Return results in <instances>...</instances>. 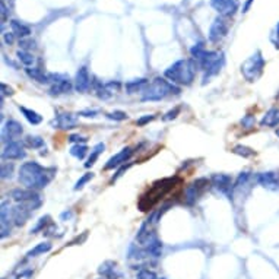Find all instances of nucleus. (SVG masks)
Returning a JSON list of instances; mask_svg holds the SVG:
<instances>
[{
    "instance_id": "40",
    "label": "nucleus",
    "mask_w": 279,
    "mask_h": 279,
    "mask_svg": "<svg viewBox=\"0 0 279 279\" xmlns=\"http://www.w3.org/2000/svg\"><path fill=\"white\" fill-rule=\"evenodd\" d=\"M138 279H158L156 274L154 270H149V269H142L139 270L138 274Z\"/></svg>"
},
{
    "instance_id": "47",
    "label": "nucleus",
    "mask_w": 279,
    "mask_h": 279,
    "mask_svg": "<svg viewBox=\"0 0 279 279\" xmlns=\"http://www.w3.org/2000/svg\"><path fill=\"white\" fill-rule=\"evenodd\" d=\"M0 88H2V96H4V95L12 96V95H14V88H12V86H8L6 84H2Z\"/></svg>"
},
{
    "instance_id": "26",
    "label": "nucleus",
    "mask_w": 279,
    "mask_h": 279,
    "mask_svg": "<svg viewBox=\"0 0 279 279\" xmlns=\"http://www.w3.org/2000/svg\"><path fill=\"white\" fill-rule=\"evenodd\" d=\"M98 272H100V275H102L104 278L107 279L118 278V274H117V270H116V263H114V262L108 260L106 262V263H102V264L100 266Z\"/></svg>"
},
{
    "instance_id": "53",
    "label": "nucleus",
    "mask_w": 279,
    "mask_h": 279,
    "mask_svg": "<svg viewBox=\"0 0 279 279\" xmlns=\"http://www.w3.org/2000/svg\"><path fill=\"white\" fill-rule=\"evenodd\" d=\"M254 0H247L246 3H244V6H242V14H246V12H248V9H250V6H252V3H253Z\"/></svg>"
},
{
    "instance_id": "23",
    "label": "nucleus",
    "mask_w": 279,
    "mask_h": 279,
    "mask_svg": "<svg viewBox=\"0 0 279 279\" xmlns=\"http://www.w3.org/2000/svg\"><path fill=\"white\" fill-rule=\"evenodd\" d=\"M260 126L262 128H276V126H279V108L274 107V108L268 110L260 120Z\"/></svg>"
},
{
    "instance_id": "2",
    "label": "nucleus",
    "mask_w": 279,
    "mask_h": 279,
    "mask_svg": "<svg viewBox=\"0 0 279 279\" xmlns=\"http://www.w3.org/2000/svg\"><path fill=\"white\" fill-rule=\"evenodd\" d=\"M199 63L194 58H187V60H178L174 64H171L166 70V78L174 85H184L188 86L193 84L196 72H198Z\"/></svg>"
},
{
    "instance_id": "34",
    "label": "nucleus",
    "mask_w": 279,
    "mask_h": 279,
    "mask_svg": "<svg viewBox=\"0 0 279 279\" xmlns=\"http://www.w3.org/2000/svg\"><path fill=\"white\" fill-rule=\"evenodd\" d=\"M208 52L205 48V44L204 42H198V44H194L192 48H190V54H192V57L196 60V62H199L202 57L205 56V53Z\"/></svg>"
},
{
    "instance_id": "36",
    "label": "nucleus",
    "mask_w": 279,
    "mask_h": 279,
    "mask_svg": "<svg viewBox=\"0 0 279 279\" xmlns=\"http://www.w3.org/2000/svg\"><path fill=\"white\" fill-rule=\"evenodd\" d=\"M52 221V218L48 216V215H46V216H41L40 220H38L37 225L34 226V228H31V234H36L38 231H41V230H44L48 224Z\"/></svg>"
},
{
    "instance_id": "13",
    "label": "nucleus",
    "mask_w": 279,
    "mask_h": 279,
    "mask_svg": "<svg viewBox=\"0 0 279 279\" xmlns=\"http://www.w3.org/2000/svg\"><path fill=\"white\" fill-rule=\"evenodd\" d=\"M226 34H228V24H226V20L222 16L215 19L212 22L210 28H209V41L210 42H220L222 38L226 37Z\"/></svg>"
},
{
    "instance_id": "29",
    "label": "nucleus",
    "mask_w": 279,
    "mask_h": 279,
    "mask_svg": "<svg viewBox=\"0 0 279 279\" xmlns=\"http://www.w3.org/2000/svg\"><path fill=\"white\" fill-rule=\"evenodd\" d=\"M52 242H40V244H37L34 248H31L28 253H26V256L28 258H37V256H40V254H44V253H48L50 250H52Z\"/></svg>"
},
{
    "instance_id": "19",
    "label": "nucleus",
    "mask_w": 279,
    "mask_h": 279,
    "mask_svg": "<svg viewBox=\"0 0 279 279\" xmlns=\"http://www.w3.org/2000/svg\"><path fill=\"white\" fill-rule=\"evenodd\" d=\"M22 132H24L22 124L19 122H16V120L10 118V120L6 122V124L3 128V139H4V142L6 140L15 142V140H18L19 138H20Z\"/></svg>"
},
{
    "instance_id": "10",
    "label": "nucleus",
    "mask_w": 279,
    "mask_h": 279,
    "mask_svg": "<svg viewBox=\"0 0 279 279\" xmlns=\"http://www.w3.org/2000/svg\"><path fill=\"white\" fill-rule=\"evenodd\" d=\"M210 6L222 16L230 18L234 16L238 10V2L237 0H210Z\"/></svg>"
},
{
    "instance_id": "20",
    "label": "nucleus",
    "mask_w": 279,
    "mask_h": 279,
    "mask_svg": "<svg viewBox=\"0 0 279 279\" xmlns=\"http://www.w3.org/2000/svg\"><path fill=\"white\" fill-rule=\"evenodd\" d=\"M10 198H12L16 204H26V202H32V200H36V199H41L37 190H31V188H26V187L12 190V192H10Z\"/></svg>"
},
{
    "instance_id": "17",
    "label": "nucleus",
    "mask_w": 279,
    "mask_h": 279,
    "mask_svg": "<svg viewBox=\"0 0 279 279\" xmlns=\"http://www.w3.org/2000/svg\"><path fill=\"white\" fill-rule=\"evenodd\" d=\"M74 90L78 92H86L91 85H92V80H91V76H90V72L85 66L79 68L78 72H76V76H74Z\"/></svg>"
},
{
    "instance_id": "43",
    "label": "nucleus",
    "mask_w": 279,
    "mask_h": 279,
    "mask_svg": "<svg viewBox=\"0 0 279 279\" xmlns=\"http://www.w3.org/2000/svg\"><path fill=\"white\" fill-rule=\"evenodd\" d=\"M154 118H155V116H154V114H146V116H142L140 118H138V120H136V124H138L139 128H142V126L148 124L149 122H152Z\"/></svg>"
},
{
    "instance_id": "5",
    "label": "nucleus",
    "mask_w": 279,
    "mask_h": 279,
    "mask_svg": "<svg viewBox=\"0 0 279 279\" xmlns=\"http://www.w3.org/2000/svg\"><path fill=\"white\" fill-rule=\"evenodd\" d=\"M198 63L204 70V84H206L212 76L221 72L224 66V54L220 52H206L205 56Z\"/></svg>"
},
{
    "instance_id": "52",
    "label": "nucleus",
    "mask_w": 279,
    "mask_h": 279,
    "mask_svg": "<svg viewBox=\"0 0 279 279\" xmlns=\"http://www.w3.org/2000/svg\"><path fill=\"white\" fill-rule=\"evenodd\" d=\"M32 270H26V272H22V274H19L18 275V279H30L32 276Z\"/></svg>"
},
{
    "instance_id": "11",
    "label": "nucleus",
    "mask_w": 279,
    "mask_h": 279,
    "mask_svg": "<svg viewBox=\"0 0 279 279\" xmlns=\"http://www.w3.org/2000/svg\"><path fill=\"white\" fill-rule=\"evenodd\" d=\"M209 180H210V184L215 187L218 192L224 193V194L231 196V193L234 192L232 178L228 174H224V172H221V174H214Z\"/></svg>"
},
{
    "instance_id": "41",
    "label": "nucleus",
    "mask_w": 279,
    "mask_h": 279,
    "mask_svg": "<svg viewBox=\"0 0 279 279\" xmlns=\"http://www.w3.org/2000/svg\"><path fill=\"white\" fill-rule=\"evenodd\" d=\"M180 112H182V107H174L172 110H170L168 112H166L164 114V117H162V120L164 122H170V120H174L178 114H180Z\"/></svg>"
},
{
    "instance_id": "7",
    "label": "nucleus",
    "mask_w": 279,
    "mask_h": 279,
    "mask_svg": "<svg viewBox=\"0 0 279 279\" xmlns=\"http://www.w3.org/2000/svg\"><path fill=\"white\" fill-rule=\"evenodd\" d=\"M209 184H210V180H208L205 177L198 178L192 184H188L186 187V190H184V202H186V205H194L199 200V198L204 194V192L208 188Z\"/></svg>"
},
{
    "instance_id": "32",
    "label": "nucleus",
    "mask_w": 279,
    "mask_h": 279,
    "mask_svg": "<svg viewBox=\"0 0 279 279\" xmlns=\"http://www.w3.org/2000/svg\"><path fill=\"white\" fill-rule=\"evenodd\" d=\"M16 56H18L19 62L22 64H25L26 68H31L34 64V62H36V57L32 56L30 52H26V50H18Z\"/></svg>"
},
{
    "instance_id": "37",
    "label": "nucleus",
    "mask_w": 279,
    "mask_h": 279,
    "mask_svg": "<svg viewBox=\"0 0 279 279\" xmlns=\"http://www.w3.org/2000/svg\"><path fill=\"white\" fill-rule=\"evenodd\" d=\"M106 116H107V118H110V120H114V122H123V120H128V118H129V116H128L126 112H120V110H116V112H107Z\"/></svg>"
},
{
    "instance_id": "18",
    "label": "nucleus",
    "mask_w": 279,
    "mask_h": 279,
    "mask_svg": "<svg viewBox=\"0 0 279 279\" xmlns=\"http://www.w3.org/2000/svg\"><path fill=\"white\" fill-rule=\"evenodd\" d=\"M133 155V149L132 148H123L120 152H117L116 155H112V158L107 161V164L104 166V170H114L117 167H122L124 166Z\"/></svg>"
},
{
    "instance_id": "35",
    "label": "nucleus",
    "mask_w": 279,
    "mask_h": 279,
    "mask_svg": "<svg viewBox=\"0 0 279 279\" xmlns=\"http://www.w3.org/2000/svg\"><path fill=\"white\" fill-rule=\"evenodd\" d=\"M232 154H236V155H238V156H242V158H250V156H253L256 152L252 148H248V146L237 145V146L232 148Z\"/></svg>"
},
{
    "instance_id": "14",
    "label": "nucleus",
    "mask_w": 279,
    "mask_h": 279,
    "mask_svg": "<svg viewBox=\"0 0 279 279\" xmlns=\"http://www.w3.org/2000/svg\"><path fill=\"white\" fill-rule=\"evenodd\" d=\"M31 214H32V209L26 204H18L10 209V218L14 221V225L16 226H24L30 220Z\"/></svg>"
},
{
    "instance_id": "46",
    "label": "nucleus",
    "mask_w": 279,
    "mask_h": 279,
    "mask_svg": "<svg viewBox=\"0 0 279 279\" xmlns=\"http://www.w3.org/2000/svg\"><path fill=\"white\" fill-rule=\"evenodd\" d=\"M3 41H4V44L12 46L15 42V34L14 32H4L3 34Z\"/></svg>"
},
{
    "instance_id": "27",
    "label": "nucleus",
    "mask_w": 279,
    "mask_h": 279,
    "mask_svg": "<svg viewBox=\"0 0 279 279\" xmlns=\"http://www.w3.org/2000/svg\"><path fill=\"white\" fill-rule=\"evenodd\" d=\"M25 72L28 74V78H31L32 80H36L38 84H50L48 74H46L42 70H40V69L28 68V69H25Z\"/></svg>"
},
{
    "instance_id": "9",
    "label": "nucleus",
    "mask_w": 279,
    "mask_h": 279,
    "mask_svg": "<svg viewBox=\"0 0 279 279\" xmlns=\"http://www.w3.org/2000/svg\"><path fill=\"white\" fill-rule=\"evenodd\" d=\"M26 156L25 145L18 140L15 142H8L2 150V158L8 161H15V160H24Z\"/></svg>"
},
{
    "instance_id": "31",
    "label": "nucleus",
    "mask_w": 279,
    "mask_h": 279,
    "mask_svg": "<svg viewBox=\"0 0 279 279\" xmlns=\"http://www.w3.org/2000/svg\"><path fill=\"white\" fill-rule=\"evenodd\" d=\"M26 148H32V149H40L44 146V139L40 138V136H32V134H28L24 142H22Z\"/></svg>"
},
{
    "instance_id": "16",
    "label": "nucleus",
    "mask_w": 279,
    "mask_h": 279,
    "mask_svg": "<svg viewBox=\"0 0 279 279\" xmlns=\"http://www.w3.org/2000/svg\"><path fill=\"white\" fill-rule=\"evenodd\" d=\"M52 126L54 129H63V130H69L78 126V114L74 112H62L58 114L56 118L52 122Z\"/></svg>"
},
{
    "instance_id": "30",
    "label": "nucleus",
    "mask_w": 279,
    "mask_h": 279,
    "mask_svg": "<svg viewBox=\"0 0 279 279\" xmlns=\"http://www.w3.org/2000/svg\"><path fill=\"white\" fill-rule=\"evenodd\" d=\"M104 149H106V145L102 144V142H100V144H96L94 149L91 150V155H90V158H88V161L85 162V167L90 168L92 167L94 164L96 162V160H98V156L104 152Z\"/></svg>"
},
{
    "instance_id": "42",
    "label": "nucleus",
    "mask_w": 279,
    "mask_h": 279,
    "mask_svg": "<svg viewBox=\"0 0 279 279\" xmlns=\"http://www.w3.org/2000/svg\"><path fill=\"white\" fill-rule=\"evenodd\" d=\"M254 123H256V118H254V116H246V117H244V118L242 120V128H246V129H250V128H253V126H254Z\"/></svg>"
},
{
    "instance_id": "28",
    "label": "nucleus",
    "mask_w": 279,
    "mask_h": 279,
    "mask_svg": "<svg viewBox=\"0 0 279 279\" xmlns=\"http://www.w3.org/2000/svg\"><path fill=\"white\" fill-rule=\"evenodd\" d=\"M19 112H22V116L28 120V123H31L34 126H37V124H40L42 122V116L38 114L37 112H34V110H30L26 107H20L19 106Z\"/></svg>"
},
{
    "instance_id": "12",
    "label": "nucleus",
    "mask_w": 279,
    "mask_h": 279,
    "mask_svg": "<svg viewBox=\"0 0 279 279\" xmlns=\"http://www.w3.org/2000/svg\"><path fill=\"white\" fill-rule=\"evenodd\" d=\"M256 182L266 190L279 192V171H266L256 176Z\"/></svg>"
},
{
    "instance_id": "15",
    "label": "nucleus",
    "mask_w": 279,
    "mask_h": 279,
    "mask_svg": "<svg viewBox=\"0 0 279 279\" xmlns=\"http://www.w3.org/2000/svg\"><path fill=\"white\" fill-rule=\"evenodd\" d=\"M154 224L155 222L152 221V218H148L145 222L142 224V226L139 228L138 236H136V242H139L140 246L148 247L149 244L156 238L154 236Z\"/></svg>"
},
{
    "instance_id": "33",
    "label": "nucleus",
    "mask_w": 279,
    "mask_h": 279,
    "mask_svg": "<svg viewBox=\"0 0 279 279\" xmlns=\"http://www.w3.org/2000/svg\"><path fill=\"white\" fill-rule=\"evenodd\" d=\"M88 154V146L85 144H76L70 148V155L78 158V160H82L85 158V155Z\"/></svg>"
},
{
    "instance_id": "50",
    "label": "nucleus",
    "mask_w": 279,
    "mask_h": 279,
    "mask_svg": "<svg viewBox=\"0 0 279 279\" xmlns=\"http://www.w3.org/2000/svg\"><path fill=\"white\" fill-rule=\"evenodd\" d=\"M19 46L24 47V48H34V47H36V42H34V41H32V42H31V41H26V40L24 38V40L19 41Z\"/></svg>"
},
{
    "instance_id": "8",
    "label": "nucleus",
    "mask_w": 279,
    "mask_h": 279,
    "mask_svg": "<svg viewBox=\"0 0 279 279\" xmlns=\"http://www.w3.org/2000/svg\"><path fill=\"white\" fill-rule=\"evenodd\" d=\"M92 84L95 94L100 100H108L114 94L120 92V90H122V84L118 80H110L107 84H101V82L94 80Z\"/></svg>"
},
{
    "instance_id": "1",
    "label": "nucleus",
    "mask_w": 279,
    "mask_h": 279,
    "mask_svg": "<svg viewBox=\"0 0 279 279\" xmlns=\"http://www.w3.org/2000/svg\"><path fill=\"white\" fill-rule=\"evenodd\" d=\"M56 168L42 167L36 161L24 162L19 168V183L31 190H41L48 186V183L54 178Z\"/></svg>"
},
{
    "instance_id": "4",
    "label": "nucleus",
    "mask_w": 279,
    "mask_h": 279,
    "mask_svg": "<svg viewBox=\"0 0 279 279\" xmlns=\"http://www.w3.org/2000/svg\"><path fill=\"white\" fill-rule=\"evenodd\" d=\"M180 86L174 85L166 78H155L149 82L145 91L142 92V101H161L168 95H180Z\"/></svg>"
},
{
    "instance_id": "51",
    "label": "nucleus",
    "mask_w": 279,
    "mask_h": 279,
    "mask_svg": "<svg viewBox=\"0 0 279 279\" xmlns=\"http://www.w3.org/2000/svg\"><path fill=\"white\" fill-rule=\"evenodd\" d=\"M0 9H2V22H4L6 20V15H8V8H6V4H4V2H2L0 3Z\"/></svg>"
},
{
    "instance_id": "44",
    "label": "nucleus",
    "mask_w": 279,
    "mask_h": 279,
    "mask_svg": "<svg viewBox=\"0 0 279 279\" xmlns=\"http://www.w3.org/2000/svg\"><path fill=\"white\" fill-rule=\"evenodd\" d=\"M270 41L274 42L275 48H279V22H278V25L275 26V30H274L272 36H270Z\"/></svg>"
},
{
    "instance_id": "39",
    "label": "nucleus",
    "mask_w": 279,
    "mask_h": 279,
    "mask_svg": "<svg viewBox=\"0 0 279 279\" xmlns=\"http://www.w3.org/2000/svg\"><path fill=\"white\" fill-rule=\"evenodd\" d=\"M92 177H94V172H85L78 182H76V184H74V190H80L82 187L85 186L90 180H92Z\"/></svg>"
},
{
    "instance_id": "6",
    "label": "nucleus",
    "mask_w": 279,
    "mask_h": 279,
    "mask_svg": "<svg viewBox=\"0 0 279 279\" xmlns=\"http://www.w3.org/2000/svg\"><path fill=\"white\" fill-rule=\"evenodd\" d=\"M264 58L262 52H256L252 57H248L242 64V74L247 82H256L263 74L264 69Z\"/></svg>"
},
{
    "instance_id": "54",
    "label": "nucleus",
    "mask_w": 279,
    "mask_h": 279,
    "mask_svg": "<svg viewBox=\"0 0 279 279\" xmlns=\"http://www.w3.org/2000/svg\"><path fill=\"white\" fill-rule=\"evenodd\" d=\"M275 133H276V136H278V138H279V128H278V129H276V130H275Z\"/></svg>"
},
{
    "instance_id": "38",
    "label": "nucleus",
    "mask_w": 279,
    "mask_h": 279,
    "mask_svg": "<svg viewBox=\"0 0 279 279\" xmlns=\"http://www.w3.org/2000/svg\"><path fill=\"white\" fill-rule=\"evenodd\" d=\"M14 164L10 162V164H8V162H4V164H2V170H0V174H2V178L3 180H6V178H10L12 177V174H14Z\"/></svg>"
},
{
    "instance_id": "55",
    "label": "nucleus",
    "mask_w": 279,
    "mask_h": 279,
    "mask_svg": "<svg viewBox=\"0 0 279 279\" xmlns=\"http://www.w3.org/2000/svg\"><path fill=\"white\" fill-rule=\"evenodd\" d=\"M100 279H107V278H100Z\"/></svg>"
},
{
    "instance_id": "3",
    "label": "nucleus",
    "mask_w": 279,
    "mask_h": 279,
    "mask_svg": "<svg viewBox=\"0 0 279 279\" xmlns=\"http://www.w3.org/2000/svg\"><path fill=\"white\" fill-rule=\"evenodd\" d=\"M176 182H178L177 177H170V178H162V180L154 183L148 192L140 198L139 209L145 212V210H149L154 205H156L166 194H168L174 188Z\"/></svg>"
},
{
    "instance_id": "25",
    "label": "nucleus",
    "mask_w": 279,
    "mask_h": 279,
    "mask_svg": "<svg viewBox=\"0 0 279 279\" xmlns=\"http://www.w3.org/2000/svg\"><path fill=\"white\" fill-rule=\"evenodd\" d=\"M10 28H12V32H14L16 37L20 38V40L28 38L31 36V28L26 26L25 24H22L20 20H16V19H12V20H10Z\"/></svg>"
},
{
    "instance_id": "21",
    "label": "nucleus",
    "mask_w": 279,
    "mask_h": 279,
    "mask_svg": "<svg viewBox=\"0 0 279 279\" xmlns=\"http://www.w3.org/2000/svg\"><path fill=\"white\" fill-rule=\"evenodd\" d=\"M74 88V85L69 80V79H64V80H60L56 84H52L48 92L53 96H58V95H64V94H69Z\"/></svg>"
},
{
    "instance_id": "24",
    "label": "nucleus",
    "mask_w": 279,
    "mask_h": 279,
    "mask_svg": "<svg viewBox=\"0 0 279 279\" xmlns=\"http://www.w3.org/2000/svg\"><path fill=\"white\" fill-rule=\"evenodd\" d=\"M149 80L145 79V78H140V79H133V80H129L126 85H124V90L126 92L132 95V94H138V92H144L145 88L148 86Z\"/></svg>"
},
{
    "instance_id": "49",
    "label": "nucleus",
    "mask_w": 279,
    "mask_h": 279,
    "mask_svg": "<svg viewBox=\"0 0 279 279\" xmlns=\"http://www.w3.org/2000/svg\"><path fill=\"white\" fill-rule=\"evenodd\" d=\"M78 116H82V117H96L98 112L96 110H82V112H78Z\"/></svg>"
},
{
    "instance_id": "48",
    "label": "nucleus",
    "mask_w": 279,
    "mask_h": 279,
    "mask_svg": "<svg viewBox=\"0 0 279 279\" xmlns=\"http://www.w3.org/2000/svg\"><path fill=\"white\" fill-rule=\"evenodd\" d=\"M130 166H132V164H124V166H122V168H120V170L117 171V174H116V176H112V182H116V180H117L118 177H122V176H123V172H124V171H128V168L130 167Z\"/></svg>"
},
{
    "instance_id": "45",
    "label": "nucleus",
    "mask_w": 279,
    "mask_h": 279,
    "mask_svg": "<svg viewBox=\"0 0 279 279\" xmlns=\"http://www.w3.org/2000/svg\"><path fill=\"white\" fill-rule=\"evenodd\" d=\"M68 140H69V142H72V144H85L88 139H86V138H84V136H79V134H70Z\"/></svg>"
},
{
    "instance_id": "22",
    "label": "nucleus",
    "mask_w": 279,
    "mask_h": 279,
    "mask_svg": "<svg viewBox=\"0 0 279 279\" xmlns=\"http://www.w3.org/2000/svg\"><path fill=\"white\" fill-rule=\"evenodd\" d=\"M12 218H10V209L6 204L2 205V238L8 237L12 230Z\"/></svg>"
}]
</instances>
